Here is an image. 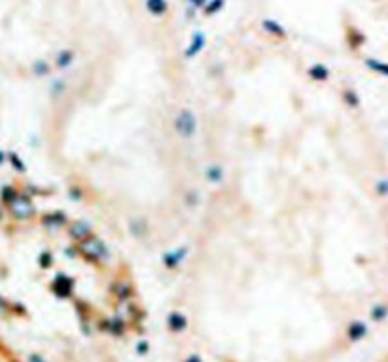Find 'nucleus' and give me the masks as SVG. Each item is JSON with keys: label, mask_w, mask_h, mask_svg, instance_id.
I'll list each match as a JSON object with an SVG mask.
<instances>
[{"label": "nucleus", "mask_w": 388, "mask_h": 362, "mask_svg": "<svg viewBox=\"0 0 388 362\" xmlns=\"http://www.w3.org/2000/svg\"><path fill=\"white\" fill-rule=\"evenodd\" d=\"M387 315H388V309H387V308H385V309H383V308H377V309H375V313H373V317L377 318V320L385 318Z\"/></svg>", "instance_id": "obj_1"}]
</instances>
